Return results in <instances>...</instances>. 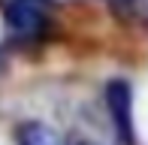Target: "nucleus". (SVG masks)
<instances>
[{
  "label": "nucleus",
  "mask_w": 148,
  "mask_h": 145,
  "mask_svg": "<svg viewBox=\"0 0 148 145\" xmlns=\"http://www.w3.org/2000/svg\"><path fill=\"white\" fill-rule=\"evenodd\" d=\"M15 142H18V145H66L64 136H60L55 127L42 124V121H27V124H21V127L15 130Z\"/></svg>",
  "instance_id": "nucleus-3"
},
{
  "label": "nucleus",
  "mask_w": 148,
  "mask_h": 145,
  "mask_svg": "<svg viewBox=\"0 0 148 145\" xmlns=\"http://www.w3.org/2000/svg\"><path fill=\"white\" fill-rule=\"evenodd\" d=\"M106 106H109V115L115 121L121 142L130 145L133 142V88H130V82L112 79L106 85Z\"/></svg>",
  "instance_id": "nucleus-2"
},
{
  "label": "nucleus",
  "mask_w": 148,
  "mask_h": 145,
  "mask_svg": "<svg viewBox=\"0 0 148 145\" xmlns=\"http://www.w3.org/2000/svg\"><path fill=\"white\" fill-rule=\"evenodd\" d=\"M3 21L18 39H39L49 30L45 0H3Z\"/></svg>",
  "instance_id": "nucleus-1"
}]
</instances>
